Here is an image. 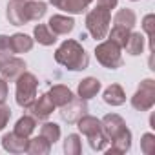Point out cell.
Returning a JSON list of instances; mask_svg holds the SVG:
<instances>
[{
  "label": "cell",
  "instance_id": "obj_4",
  "mask_svg": "<svg viewBox=\"0 0 155 155\" xmlns=\"http://www.w3.org/2000/svg\"><path fill=\"white\" fill-rule=\"evenodd\" d=\"M95 57L97 62L108 69H117L122 66V48H119L110 38L95 46Z\"/></svg>",
  "mask_w": 155,
  "mask_h": 155
},
{
  "label": "cell",
  "instance_id": "obj_37",
  "mask_svg": "<svg viewBox=\"0 0 155 155\" xmlns=\"http://www.w3.org/2000/svg\"><path fill=\"white\" fill-rule=\"evenodd\" d=\"M150 128H155V115L150 117Z\"/></svg>",
  "mask_w": 155,
  "mask_h": 155
},
{
  "label": "cell",
  "instance_id": "obj_2",
  "mask_svg": "<svg viewBox=\"0 0 155 155\" xmlns=\"http://www.w3.org/2000/svg\"><path fill=\"white\" fill-rule=\"evenodd\" d=\"M110 24H111V11L104 9V8L97 6L95 9H90L86 15V29L95 40L106 38V35L110 31Z\"/></svg>",
  "mask_w": 155,
  "mask_h": 155
},
{
  "label": "cell",
  "instance_id": "obj_31",
  "mask_svg": "<svg viewBox=\"0 0 155 155\" xmlns=\"http://www.w3.org/2000/svg\"><path fill=\"white\" fill-rule=\"evenodd\" d=\"M13 49H11V40L8 35H0V62L8 60L9 57H13Z\"/></svg>",
  "mask_w": 155,
  "mask_h": 155
},
{
  "label": "cell",
  "instance_id": "obj_35",
  "mask_svg": "<svg viewBox=\"0 0 155 155\" xmlns=\"http://www.w3.org/2000/svg\"><path fill=\"white\" fill-rule=\"evenodd\" d=\"M8 101V82L0 77V104H4Z\"/></svg>",
  "mask_w": 155,
  "mask_h": 155
},
{
  "label": "cell",
  "instance_id": "obj_14",
  "mask_svg": "<svg viewBox=\"0 0 155 155\" xmlns=\"http://www.w3.org/2000/svg\"><path fill=\"white\" fill-rule=\"evenodd\" d=\"M101 88H102V84H101L99 79H95V77H86V79H82L79 82V86H77V95L84 101H90V99L97 97Z\"/></svg>",
  "mask_w": 155,
  "mask_h": 155
},
{
  "label": "cell",
  "instance_id": "obj_27",
  "mask_svg": "<svg viewBox=\"0 0 155 155\" xmlns=\"http://www.w3.org/2000/svg\"><path fill=\"white\" fill-rule=\"evenodd\" d=\"M40 135L44 139H48L53 146L57 140H60V126L57 122H44L40 126Z\"/></svg>",
  "mask_w": 155,
  "mask_h": 155
},
{
  "label": "cell",
  "instance_id": "obj_18",
  "mask_svg": "<svg viewBox=\"0 0 155 155\" xmlns=\"http://www.w3.org/2000/svg\"><path fill=\"white\" fill-rule=\"evenodd\" d=\"M9 40H11V49H13L15 55L31 51L33 49V44H35V40L29 35H26V33H15V35L9 37Z\"/></svg>",
  "mask_w": 155,
  "mask_h": 155
},
{
  "label": "cell",
  "instance_id": "obj_8",
  "mask_svg": "<svg viewBox=\"0 0 155 155\" xmlns=\"http://www.w3.org/2000/svg\"><path fill=\"white\" fill-rule=\"evenodd\" d=\"M6 18L11 26H24L28 24L26 18V0H9L6 8Z\"/></svg>",
  "mask_w": 155,
  "mask_h": 155
},
{
  "label": "cell",
  "instance_id": "obj_38",
  "mask_svg": "<svg viewBox=\"0 0 155 155\" xmlns=\"http://www.w3.org/2000/svg\"><path fill=\"white\" fill-rule=\"evenodd\" d=\"M130 2H139V0H130Z\"/></svg>",
  "mask_w": 155,
  "mask_h": 155
},
{
  "label": "cell",
  "instance_id": "obj_34",
  "mask_svg": "<svg viewBox=\"0 0 155 155\" xmlns=\"http://www.w3.org/2000/svg\"><path fill=\"white\" fill-rule=\"evenodd\" d=\"M117 4H119V0H97V6H99V8H104V9H108V11L115 9Z\"/></svg>",
  "mask_w": 155,
  "mask_h": 155
},
{
  "label": "cell",
  "instance_id": "obj_11",
  "mask_svg": "<svg viewBox=\"0 0 155 155\" xmlns=\"http://www.w3.org/2000/svg\"><path fill=\"white\" fill-rule=\"evenodd\" d=\"M28 139H29V137H22V135H18V133H15V131L4 133V137H2V148H4L8 153H13V155L26 153Z\"/></svg>",
  "mask_w": 155,
  "mask_h": 155
},
{
  "label": "cell",
  "instance_id": "obj_20",
  "mask_svg": "<svg viewBox=\"0 0 155 155\" xmlns=\"http://www.w3.org/2000/svg\"><path fill=\"white\" fill-rule=\"evenodd\" d=\"M33 40L40 46H53L57 42V35L48 28V24H37L33 29Z\"/></svg>",
  "mask_w": 155,
  "mask_h": 155
},
{
  "label": "cell",
  "instance_id": "obj_5",
  "mask_svg": "<svg viewBox=\"0 0 155 155\" xmlns=\"http://www.w3.org/2000/svg\"><path fill=\"white\" fill-rule=\"evenodd\" d=\"M131 106L137 111H150L155 106V81L144 79L131 97Z\"/></svg>",
  "mask_w": 155,
  "mask_h": 155
},
{
  "label": "cell",
  "instance_id": "obj_6",
  "mask_svg": "<svg viewBox=\"0 0 155 155\" xmlns=\"http://www.w3.org/2000/svg\"><path fill=\"white\" fill-rule=\"evenodd\" d=\"M58 113H60V119H62L64 122H68V124H75L82 115L88 113V104H86V101L81 99V97H73L66 106L60 108Z\"/></svg>",
  "mask_w": 155,
  "mask_h": 155
},
{
  "label": "cell",
  "instance_id": "obj_21",
  "mask_svg": "<svg viewBox=\"0 0 155 155\" xmlns=\"http://www.w3.org/2000/svg\"><path fill=\"white\" fill-rule=\"evenodd\" d=\"M49 151H51V142L48 139H44L42 135L28 139L26 153H29V155H48Z\"/></svg>",
  "mask_w": 155,
  "mask_h": 155
},
{
  "label": "cell",
  "instance_id": "obj_29",
  "mask_svg": "<svg viewBox=\"0 0 155 155\" xmlns=\"http://www.w3.org/2000/svg\"><path fill=\"white\" fill-rule=\"evenodd\" d=\"M88 142H90V148H91L93 151H104L110 140H108V137L102 133V130H99L97 133H93V135L88 137Z\"/></svg>",
  "mask_w": 155,
  "mask_h": 155
},
{
  "label": "cell",
  "instance_id": "obj_10",
  "mask_svg": "<svg viewBox=\"0 0 155 155\" xmlns=\"http://www.w3.org/2000/svg\"><path fill=\"white\" fill-rule=\"evenodd\" d=\"M29 110H31V115H33L35 119H38V120H48V119L51 117V113L55 111V104L51 102L49 95L44 93V95H40V97H37V99L33 101V104L29 106Z\"/></svg>",
  "mask_w": 155,
  "mask_h": 155
},
{
  "label": "cell",
  "instance_id": "obj_25",
  "mask_svg": "<svg viewBox=\"0 0 155 155\" xmlns=\"http://www.w3.org/2000/svg\"><path fill=\"white\" fill-rule=\"evenodd\" d=\"M35 128H37V119L33 115H24V117H20L17 120L13 131L18 133V135H22V137H31V133L35 131Z\"/></svg>",
  "mask_w": 155,
  "mask_h": 155
},
{
  "label": "cell",
  "instance_id": "obj_9",
  "mask_svg": "<svg viewBox=\"0 0 155 155\" xmlns=\"http://www.w3.org/2000/svg\"><path fill=\"white\" fill-rule=\"evenodd\" d=\"M126 128V120L120 117V115H117V113H108V115H104L102 119H101V130H102V133L108 137V140H111L117 133H120L122 130Z\"/></svg>",
  "mask_w": 155,
  "mask_h": 155
},
{
  "label": "cell",
  "instance_id": "obj_1",
  "mask_svg": "<svg viewBox=\"0 0 155 155\" xmlns=\"http://www.w3.org/2000/svg\"><path fill=\"white\" fill-rule=\"evenodd\" d=\"M55 62L69 71H82L90 66V57L79 40L68 38L55 51Z\"/></svg>",
  "mask_w": 155,
  "mask_h": 155
},
{
  "label": "cell",
  "instance_id": "obj_17",
  "mask_svg": "<svg viewBox=\"0 0 155 155\" xmlns=\"http://www.w3.org/2000/svg\"><path fill=\"white\" fill-rule=\"evenodd\" d=\"M48 11V4L42 0H26V18L28 22H38L44 18Z\"/></svg>",
  "mask_w": 155,
  "mask_h": 155
},
{
  "label": "cell",
  "instance_id": "obj_16",
  "mask_svg": "<svg viewBox=\"0 0 155 155\" xmlns=\"http://www.w3.org/2000/svg\"><path fill=\"white\" fill-rule=\"evenodd\" d=\"M102 99H104V102L108 106H113L115 108V106H122L126 102V93H124V90H122L120 84H110L104 90Z\"/></svg>",
  "mask_w": 155,
  "mask_h": 155
},
{
  "label": "cell",
  "instance_id": "obj_26",
  "mask_svg": "<svg viewBox=\"0 0 155 155\" xmlns=\"http://www.w3.org/2000/svg\"><path fill=\"white\" fill-rule=\"evenodd\" d=\"M130 33H131V29H128V28L113 26V28H110V31H108L106 37H108L111 42H115L119 48H124L126 42H128V38H130Z\"/></svg>",
  "mask_w": 155,
  "mask_h": 155
},
{
  "label": "cell",
  "instance_id": "obj_23",
  "mask_svg": "<svg viewBox=\"0 0 155 155\" xmlns=\"http://www.w3.org/2000/svg\"><path fill=\"white\" fill-rule=\"evenodd\" d=\"M137 24V15L133 9L130 8H124V9H119L113 17V26H122V28H128V29H133Z\"/></svg>",
  "mask_w": 155,
  "mask_h": 155
},
{
  "label": "cell",
  "instance_id": "obj_12",
  "mask_svg": "<svg viewBox=\"0 0 155 155\" xmlns=\"http://www.w3.org/2000/svg\"><path fill=\"white\" fill-rule=\"evenodd\" d=\"M48 28L58 37V35H68L73 31L75 28V20L73 17L69 15H53L49 20H48Z\"/></svg>",
  "mask_w": 155,
  "mask_h": 155
},
{
  "label": "cell",
  "instance_id": "obj_30",
  "mask_svg": "<svg viewBox=\"0 0 155 155\" xmlns=\"http://www.w3.org/2000/svg\"><path fill=\"white\" fill-rule=\"evenodd\" d=\"M142 31L150 40V51H153V33H155V15L150 13L142 18Z\"/></svg>",
  "mask_w": 155,
  "mask_h": 155
},
{
  "label": "cell",
  "instance_id": "obj_32",
  "mask_svg": "<svg viewBox=\"0 0 155 155\" xmlns=\"http://www.w3.org/2000/svg\"><path fill=\"white\" fill-rule=\"evenodd\" d=\"M140 150L144 155H151L155 151V135L153 133H144L140 137Z\"/></svg>",
  "mask_w": 155,
  "mask_h": 155
},
{
  "label": "cell",
  "instance_id": "obj_28",
  "mask_svg": "<svg viewBox=\"0 0 155 155\" xmlns=\"http://www.w3.org/2000/svg\"><path fill=\"white\" fill-rule=\"evenodd\" d=\"M82 151V140L77 133H69L64 140V153L66 155H79Z\"/></svg>",
  "mask_w": 155,
  "mask_h": 155
},
{
  "label": "cell",
  "instance_id": "obj_36",
  "mask_svg": "<svg viewBox=\"0 0 155 155\" xmlns=\"http://www.w3.org/2000/svg\"><path fill=\"white\" fill-rule=\"evenodd\" d=\"M48 2H49L53 8H57V9H58V8H60V2H62V0H48Z\"/></svg>",
  "mask_w": 155,
  "mask_h": 155
},
{
  "label": "cell",
  "instance_id": "obj_22",
  "mask_svg": "<svg viewBox=\"0 0 155 155\" xmlns=\"http://www.w3.org/2000/svg\"><path fill=\"white\" fill-rule=\"evenodd\" d=\"M144 40L146 38H144V35L140 31H131L130 33V38H128V42L124 46L126 53L131 55V57H139L144 51Z\"/></svg>",
  "mask_w": 155,
  "mask_h": 155
},
{
  "label": "cell",
  "instance_id": "obj_24",
  "mask_svg": "<svg viewBox=\"0 0 155 155\" xmlns=\"http://www.w3.org/2000/svg\"><path fill=\"white\" fill-rule=\"evenodd\" d=\"M91 2L93 0H62L58 9L66 11L68 15H82L90 8Z\"/></svg>",
  "mask_w": 155,
  "mask_h": 155
},
{
  "label": "cell",
  "instance_id": "obj_39",
  "mask_svg": "<svg viewBox=\"0 0 155 155\" xmlns=\"http://www.w3.org/2000/svg\"><path fill=\"white\" fill-rule=\"evenodd\" d=\"M0 64H2V62H0Z\"/></svg>",
  "mask_w": 155,
  "mask_h": 155
},
{
  "label": "cell",
  "instance_id": "obj_7",
  "mask_svg": "<svg viewBox=\"0 0 155 155\" xmlns=\"http://www.w3.org/2000/svg\"><path fill=\"white\" fill-rule=\"evenodd\" d=\"M24 71H26V60L18 58L15 55L0 64V77H2L6 82H15Z\"/></svg>",
  "mask_w": 155,
  "mask_h": 155
},
{
  "label": "cell",
  "instance_id": "obj_3",
  "mask_svg": "<svg viewBox=\"0 0 155 155\" xmlns=\"http://www.w3.org/2000/svg\"><path fill=\"white\" fill-rule=\"evenodd\" d=\"M15 82H17V90H15L17 104L20 108H24V110H29V106L37 99V88H38L37 77L33 73H29V71H24Z\"/></svg>",
  "mask_w": 155,
  "mask_h": 155
},
{
  "label": "cell",
  "instance_id": "obj_15",
  "mask_svg": "<svg viewBox=\"0 0 155 155\" xmlns=\"http://www.w3.org/2000/svg\"><path fill=\"white\" fill-rule=\"evenodd\" d=\"M48 95H49L51 102L55 104V108H62V106H66V104L75 97L73 91H71L68 86H64V84H55V86H51L49 91H48Z\"/></svg>",
  "mask_w": 155,
  "mask_h": 155
},
{
  "label": "cell",
  "instance_id": "obj_33",
  "mask_svg": "<svg viewBox=\"0 0 155 155\" xmlns=\"http://www.w3.org/2000/svg\"><path fill=\"white\" fill-rule=\"evenodd\" d=\"M9 117H11V110H9V106H6V102H4V104H0V131H2V130L8 126Z\"/></svg>",
  "mask_w": 155,
  "mask_h": 155
},
{
  "label": "cell",
  "instance_id": "obj_19",
  "mask_svg": "<svg viewBox=\"0 0 155 155\" xmlns=\"http://www.w3.org/2000/svg\"><path fill=\"white\" fill-rule=\"evenodd\" d=\"M75 124H77V128H79V131L82 135H86V137H90V135H93V133H97L101 130V119H97L93 115H88V113L82 115Z\"/></svg>",
  "mask_w": 155,
  "mask_h": 155
},
{
  "label": "cell",
  "instance_id": "obj_13",
  "mask_svg": "<svg viewBox=\"0 0 155 155\" xmlns=\"http://www.w3.org/2000/svg\"><path fill=\"white\" fill-rule=\"evenodd\" d=\"M131 131L128 130V126L120 131V133H117L110 142H111V148L110 150H106V153L108 155H111V153H128L130 150H131Z\"/></svg>",
  "mask_w": 155,
  "mask_h": 155
}]
</instances>
